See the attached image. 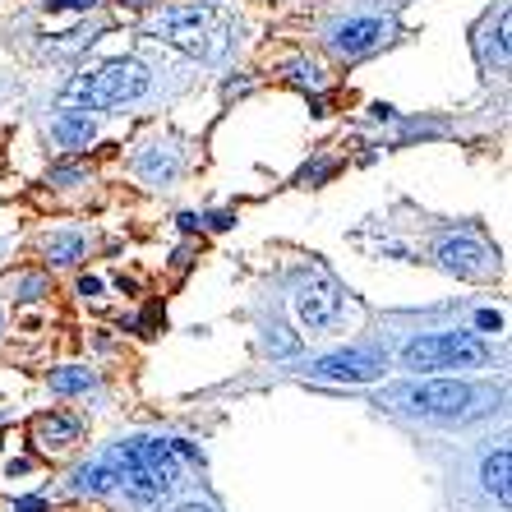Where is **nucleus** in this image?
<instances>
[{"mask_svg": "<svg viewBox=\"0 0 512 512\" xmlns=\"http://www.w3.org/2000/svg\"><path fill=\"white\" fill-rule=\"evenodd\" d=\"M107 462L134 503H162L180 480V453L167 439H125L111 448Z\"/></svg>", "mask_w": 512, "mask_h": 512, "instance_id": "obj_1", "label": "nucleus"}, {"mask_svg": "<svg viewBox=\"0 0 512 512\" xmlns=\"http://www.w3.org/2000/svg\"><path fill=\"white\" fill-rule=\"evenodd\" d=\"M143 88H148V70L139 60H107V65L74 74L70 84L60 88V102L79 111H111L120 102H134Z\"/></svg>", "mask_w": 512, "mask_h": 512, "instance_id": "obj_2", "label": "nucleus"}, {"mask_svg": "<svg viewBox=\"0 0 512 512\" xmlns=\"http://www.w3.org/2000/svg\"><path fill=\"white\" fill-rule=\"evenodd\" d=\"M476 397L480 393L462 379H425V383L397 388L393 402L402 406V411H411V416H425V420H466L480 411V406H471Z\"/></svg>", "mask_w": 512, "mask_h": 512, "instance_id": "obj_3", "label": "nucleus"}, {"mask_svg": "<svg viewBox=\"0 0 512 512\" xmlns=\"http://www.w3.org/2000/svg\"><path fill=\"white\" fill-rule=\"evenodd\" d=\"M489 351L476 333H425L402 346L406 370H462V365H485Z\"/></svg>", "mask_w": 512, "mask_h": 512, "instance_id": "obj_4", "label": "nucleus"}, {"mask_svg": "<svg viewBox=\"0 0 512 512\" xmlns=\"http://www.w3.org/2000/svg\"><path fill=\"white\" fill-rule=\"evenodd\" d=\"M157 37H167V42H176L180 51H194V56H222L227 24L208 5H176V10L157 19Z\"/></svg>", "mask_w": 512, "mask_h": 512, "instance_id": "obj_5", "label": "nucleus"}, {"mask_svg": "<svg viewBox=\"0 0 512 512\" xmlns=\"http://www.w3.org/2000/svg\"><path fill=\"white\" fill-rule=\"evenodd\" d=\"M310 374L323 383H374L383 374V356L379 351H365V346H351V351L319 356L310 365Z\"/></svg>", "mask_w": 512, "mask_h": 512, "instance_id": "obj_6", "label": "nucleus"}, {"mask_svg": "<svg viewBox=\"0 0 512 512\" xmlns=\"http://www.w3.org/2000/svg\"><path fill=\"white\" fill-rule=\"evenodd\" d=\"M434 259H439L448 273H457V277H489L494 268H499L494 254H489L476 236H443L439 250H434Z\"/></svg>", "mask_w": 512, "mask_h": 512, "instance_id": "obj_7", "label": "nucleus"}, {"mask_svg": "<svg viewBox=\"0 0 512 512\" xmlns=\"http://www.w3.org/2000/svg\"><path fill=\"white\" fill-rule=\"evenodd\" d=\"M337 314H342V296H337V286L328 282H310L296 291V319L310 328V333H319V328H333Z\"/></svg>", "mask_w": 512, "mask_h": 512, "instance_id": "obj_8", "label": "nucleus"}, {"mask_svg": "<svg viewBox=\"0 0 512 512\" xmlns=\"http://www.w3.org/2000/svg\"><path fill=\"white\" fill-rule=\"evenodd\" d=\"M383 33H388L383 19H351V24H342L333 33V47L342 56H365V51H374L383 42Z\"/></svg>", "mask_w": 512, "mask_h": 512, "instance_id": "obj_9", "label": "nucleus"}, {"mask_svg": "<svg viewBox=\"0 0 512 512\" xmlns=\"http://www.w3.org/2000/svg\"><path fill=\"white\" fill-rule=\"evenodd\" d=\"M33 443L47 448V453H65L70 443H79V420L60 416V411H47V416L33 420Z\"/></svg>", "mask_w": 512, "mask_h": 512, "instance_id": "obj_10", "label": "nucleus"}, {"mask_svg": "<svg viewBox=\"0 0 512 512\" xmlns=\"http://www.w3.org/2000/svg\"><path fill=\"white\" fill-rule=\"evenodd\" d=\"M508 476H512V453L508 448H499V453H489L485 457V466H480V480H485V489L499 499V508H508L512 503V485H508Z\"/></svg>", "mask_w": 512, "mask_h": 512, "instance_id": "obj_11", "label": "nucleus"}, {"mask_svg": "<svg viewBox=\"0 0 512 512\" xmlns=\"http://www.w3.org/2000/svg\"><path fill=\"white\" fill-rule=\"evenodd\" d=\"M51 134H56L60 148H88V143H93V134H97V125H93V116H88V111H65V116L51 125Z\"/></svg>", "mask_w": 512, "mask_h": 512, "instance_id": "obj_12", "label": "nucleus"}, {"mask_svg": "<svg viewBox=\"0 0 512 512\" xmlns=\"http://www.w3.org/2000/svg\"><path fill=\"white\" fill-rule=\"evenodd\" d=\"M74 489H79V494H107V489H116V471H111L107 457L97 466H84V471L74 476Z\"/></svg>", "mask_w": 512, "mask_h": 512, "instance_id": "obj_13", "label": "nucleus"}, {"mask_svg": "<svg viewBox=\"0 0 512 512\" xmlns=\"http://www.w3.org/2000/svg\"><path fill=\"white\" fill-rule=\"evenodd\" d=\"M47 259L51 263H79L84 259V236L79 231H56L47 240Z\"/></svg>", "mask_w": 512, "mask_h": 512, "instance_id": "obj_14", "label": "nucleus"}, {"mask_svg": "<svg viewBox=\"0 0 512 512\" xmlns=\"http://www.w3.org/2000/svg\"><path fill=\"white\" fill-rule=\"evenodd\" d=\"M97 383V374H88V370H51V393H88Z\"/></svg>", "mask_w": 512, "mask_h": 512, "instance_id": "obj_15", "label": "nucleus"}, {"mask_svg": "<svg viewBox=\"0 0 512 512\" xmlns=\"http://www.w3.org/2000/svg\"><path fill=\"white\" fill-rule=\"evenodd\" d=\"M268 351H273V356H296V351H300V337L286 333V328H273V333H268Z\"/></svg>", "mask_w": 512, "mask_h": 512, "instance_id": "obj_16", "label": "nucleus"}, {"mask_svg": "<svg viewBox=\"0 0 512 512\" xmlns=\"http://www.w3.org/2000/svg\"><path fill=\"white\" fill-rule=\"evenodd\" d=\"M291 74H296V84H310V88L323 84V74L314 70V65H291Z\"/></svg>", "mask_w": 512, "mask_h": 512, "instance_id": "obj_17", "label": "nucleus"}, {"mask_svg": "<svg viewBox=\"0 0 512 512\" xmlns=\"http://www.w3.org/2000/svg\"><path fill=\"white\" fill-rule=\"evenodd\" d=\"M476 328H480V333H499L503 319H499L494 310H480V314H476Z\"/></svg>", "mask_w": 512, "mask_h": 512, "instance_id": "obj_18", "label": "nucleus"}, {"mask_svg": "<svg viewBox=\"0 0 512 512\" xmlns=\"http://www.w3.org/2000/svg\"><path fill=\"white\" fill-rule=\"evenodd\" d=\"M79 296H102V277H84V282H79Z\"/></svg>", "mask_w": 512, "mask_h": 512, "instance_id": "obj_19", "label": "nucleus"}, {"mask_svg": "<svg viewBox=\"0 0 512 512\" xmlns=\"http://www.w3.org/2000/svg\"><path fill=\"white\" fill-rule=\"evenodd\" d=\"M93 0H51V10H88Z\"/></svg>", "mask_w": 512, "mask_h": 512, "instance_id": "obj_20", "label": "nucleus"}, {"mask_svg": "<svg viewBox=\"0 0 512 512\" xmlns=\"http://www.w3.org/2000/svg\"><path fill=\"white\" fill-rule=\"evenodd\" d=\"M19 512H42V499H24L19 503Z\"/></svg>", "mask_w": 512, "mask_h": 512, "instance_id": "obj_21", "label": "nucleus"}, {"mask_svg": "<svg viewBox=\"0 0 512 512\" xmlns=\"http://www.w3.org/2000/svg\"><path fill=\"white\" fill-rule=\"evenodd\" d=\"M176 512H208V508H199V503H185V508H176Z\"/></svg>", "mask_w": 512, "mask_h": 512, "instance_id": "obj_22", "label": "nucleus"}, {"mask_svg": "<svg viewBox=\"0 0 512 512\" xmlns=\"http://www.w3.org/2000/svg\"><path fill=\"white\" fill-rule=\"evenodd\" d=\"M130 5H148V0H130Z\"/></svg>", "mask_w": 512, "mask_h": 512, "instance_id": "obj_23", "label": "nucleus"}, {"mask_svg": "<svg viewBox=\"0 0 512 512\" xmlns=\"http://www.w3.org/2000/svg\"><path fill=\"white\" fill-rule=\"evenodd\" d=\"M0 323H5V314H0Z\"/></svg>", "mask_w": 512, "mask_h": 512, "instance_id": "obj_24", "label": "nucleus"}]
</instances>
